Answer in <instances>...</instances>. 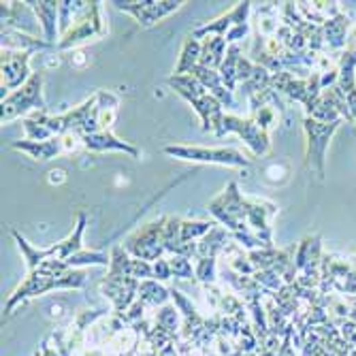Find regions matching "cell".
<instances>
[{
	"mask_svg": "<svg viewBox=\"0 0 356 356\" xmlns=\"http://www.w3.org/2000/svg\"><path fill=\"white\" fill-rule=\"evenodd\" d=\"M35 111H47L45 107V96H43V73H32V77L15 92H11L3 101V113L0 120L3 124H9L11 120L26 115Z\"/></svg>",
	"mask_w": 356,
	"mask_h": 356,
	"instance_id": "obj_7",
	"label": "cell"
},
{
	"mask_svg": "<svg viewBox=\"0 0 356 356\" xmlns=\"http://www.w3.org/2000/svg\"><path fill=\"white\" fill-rule=\"evenodd\" d=\"M209 356H218V354H209Z\"/></svg>",
	"mask_w": 356,
	"mask_h": 356,
	"instance_id": "obj_46",
	"label": "cell"
},
{
	"mask_svg": "<svg viewBox=\"0 0 356 356\" xmlns=\"http://www.w3.org/2000/svg\"><path fill=\"white\" fill-rule=\"evenodd\" d=\"M250 118H254V122L261 126L265 133H269L271 128H275L280 124V109L273 105H267V107H261L256 113H252Z\"/></svg>",
	"mask_w": 356,
	"mask_h": 356,
	"instance_id": "obj_36",
	"label": "cell"
},
{
	"mask_svg": "<svg viewBox=\"0 0 356 356\" xmlns=\"http://www.w3.org/2000/svg\"><path fill=\"white\" fill-rule=\"evenodd\" d=\"M35 356H41V352H39V350H37V352H35Z\"/></svg>",
	"mask_w": 356,
	"mask_h": 356,
	"instance_id": "obj_45",
	"label": "cell"
},
{
	"mask_svg": "<svg viewBox=\"0 0 356 356\" xmlns=\"http://www.w3.org/2000/svg\"><path fill=\"white\" fill-rule=\"evenodd\" d=\"M258 284H261L267 293H277V290H282L284 288V280H282V275L275 271V269H263V271H256L254 275H252Z\"/></svg>",
	"mask_w": 356,
	"mask_h": 356,
	"instance_id": "obj_37",
	"label": "cell"
},
{
	"mask_svg": "<svg viewBox=\"0 0 356 356\" xmlns=\"http://www.w3.org/2000/svg\"><path fill=\"white\" fill-rule=\"evenodd\" d=\"M165 154L186 160V163H201V165H220V167H237V169H248L252 165L250 158L235 147L167 145Z\"/></svg>",
	"mask_w": 356,
	"mask_h": 356,
	"instance_id": "obj_6",
	"label": "cell"
},
{
	"mask_svg": "<svg viewBox=\"0 0 356 356\" xmlns=\"http://www.w3.org/2000/svg\"><path fill=\"white\" fill-rule=\"evenodd\" d=\"M81 139H83V147L88 152H124L131 158H141L139 147L118 139L113 133H92V135L81 137Z\"/></svg>",
	"mask_w": 356,
	"mask_h": 356,
	"instance_id": "obj_19",
	"label": "cell"
},
{
	"mask_svg": "<svg viewBox=\"0 0 356 356\" xmlns=\"http://www.w3.org/2000/svg\"><path fill=\"white\" fill-rule=\"evenodd\" d=\"M28 7L41 22L43 39L56 47L60 43L58 41V35H60V3H54V0H30Z\"/></svg>",
	"mask_w": 356,
	"mask_h": 356,
	"instance_id": "obj_15",
	"label": "cell"
},
{
	"mask_svg": "<svg viewBox=\"0 0 356 356\" xmlns=\"http://www.w3.org/2000/svg\"><path fill=\"white\" fill-rule=\"evenodd\" d=\"M194 273L203 286H213L218 280V258H197Z\"/></svg>",
	"mask_w": 356,
	"mask_h": 356,
	"instance_id": "obj_34",
	"label": "cell"
},
{
	"mask_svg": "<svg viewBox=\"0 0 356 356\" xmlns=\"http://www.w3.org/2000/svg\"><path fill=\"white\" fill-rule=\"evenodd\" d=\"M39 352H41V356H62L54 346H49V337L43 339V343L39 346Z\"/></svg>",
	"mask_w": 356,
	"mask_h": 356,
	"instance_id": "obj_43",
	"label": "cell"
},
{
	"mask_svg": "<svg viewBox=\"0 0 356 356\" xmlns=\"http://www.w3.org/2000/svg\"><path fill=\"white\" fill-rule=\"evenodd\" d=\"M325 39L329 47H343L348 39V19L343 15H335L325 22Z\"/></svg>",
	"mask_w": 356,
	"mask_h": 356,
	"instance_id": "obj_30",
	"label": "cell"
},
{
	"mask_svg": "<svg viewBox=\"0 0 356 356\" xmlns=\"http://www.w3.org/2000/svg\"><path fill=\"white\" fill-rule=\"evenodd\" d=\"M218 222H207V220H184L181 222V241L192 243V241H201Z\"/></svg>",
	"mask_w": 356,
	"mask_h": 356,
	"instance_id": "obj_32",
	"label": "cell"
},
{
	"mask_svg": "<svg viewBox=\"0 0 356 356\" xmlns=\"http://www.w3.org/2000/svg\"><path fill=\"white\" fill-rule=\"evenodd\" d=\"M139 280L128 277V275H113L107 273L101 282V293L111 301L113 314H124L128 312L137 299H139Z\"/></svg>",
	"mask_w": 356,
	"mask_h": 356,
	"instance_id": "obj_11",
	"label": "cell"
},
{
	"mask_svg": "<svg viewBox=\"0 0 356 356\" xmlns=\"http://www.w3.org/2000/svg\"><path fill=\"white\" fill-rule=\"evenodd\" d=\"M145 309H147V305H145L141 299H137L131 307H128V312L118 314V316H122L126 325H131V327H133V325H137V322H141L143 318H147V316H145Z\"/></svg>",
	"mask_w": 356,
	"mask_h": 356,
	"instance_id": "obj_39",
	"label": "cell"
},
{
	"mask_svg": "<svg viewBox=\"0 0 356 356\" xmlns=\"http://www.w3.org/2000/svg\"><path fill=\"white\" fill-rule=\"evenodd\" d=\"M67 265L71 269H86V267H109L111 265V254L99 252V250H81L75 256H71Z\"/></svg>",
	"mask_w": 356,
	"mask_h": 356,
	"instance_id": "obj_29",
	"label": "cell"
},
{
	"mask_svg": "<svg viewBox=\"0 0 356 356\" xmlns=\"http://www.w3.org/2000/svg\"><path fill=\"white\" fill-rule=\"evenodd\" d=\"M0 45H3V49L24 51V54H37V51L54 47L45 39L32 37V35H28V32H24V30H11V28H3V35H0Z\"/></svg>",
	"mask_w": 356,
	"mask_h": 356,
	"instance_id": "obj_18",
	"label": "cell"
},
{
	"mask_svg": "<svg viewBox=\"0 0 356 356\" xmlns=\"http://www.w3.org/2000/svg\"><path fill=\"white\" fill-rule=\"evenodd\" d=\"M86 7L88 3H83V0H64V3H60V37L67 35Z\"/></svg>",
	"mask_w": 356,
	"mask_h": 356,
	"instance_id": "obj_31",
	"label": "cell"
},
{
	"mask_svg": "<svg viewBox=\"0 0 356 356\" xmlns=\"http://www.w3.org/2000/svg\"><path fill=\"white\" fill-rule=\"evenodd\" d=\"M209 213L216 218L218 224H222L231 235L250 231L248 226V197L239 192L237 181H231L224 188L222 194L209 203Z\"/></svg>",
	"mask_w": 356,
	"mask_h": 356,
	"instance_id": "obj_3",
	"label": "cell"
},
{
	"mask_svg": "<svg viewBox=\"0 0 356 356\" xmlns=\"http://www.w3.org/2000/svg\"><path fill=\"white\" fill-rule=\"evenodd\" d=\"M167 220H169L167 216H160V218L143 224L141 229H137L135 233L126 237V241L122 243L124 250L133 258H139V261H147V263L160 261V258L167 254V250H165Z\"/></svg>",
	"mask_w": 356,
	"mask_h": 356,
	"instance_id": "obj_4",
	"label": "cell"
},
{
	"mask_svg": "<svg viewBox=\"0 0 356 356\" xmlns=\"http://www.w3.org/2000/svg\"><path fill=\"white\" fill-rule=\"evenodd\" d=\"M86 282H88L86 269H69L62 275H49V273H43L39 269L30 271L24 277V282L13 290V295L7 301L5 312L13 314V309L19 303H24L28 299H35V297H41V295H47V293H51V290H81V288H86Z\"/></svg>",
	"mask_w": 356,
	"mask_h": 356,
	"instance_id": "obj_1",
	"label": "cell"
},
{
	"mask_svg": "<svg viewBox=\"0 0 356 356\" xmlns=\"http://www.w3.org/2000/svg\"><path fill=\"white\" fill-rule=\"evenodd\" d=\"M252 11V3L250 0H243V3H237L233 9H229L226 13H222L220 17L194 28L192 30V37L194 39H207V37H226L229 32L239 26V24H248V15Z\"/></svg>",
	"mask_w": 356,
	"mask_h": 356,
	"instance_id": "obj_12",
	"label": "cell"
},
{
	"mask_svg": "<svg viewBox=\"0 0 356 356\" xmlns=\"http://www.w3.org/2000/svg\"><path fill=\"white\" fill-rule=\"evenodd\" d=\"M32 56L35 54L3 49V54H0V71H3V88L5 90L15 92L32 77V71H30Z\"/></svg>",
	"mask_w": 356,
	"mask_h": 356,
	"instance_id": "obj_13",
	"label": "cell"
},
{
	"mask_svg": "<svg viewBox=\"0 0 356 356\" xmlns=\"http://www.w3.org/2000/svg\"><path fill=\"white\" fill-rule=\"evenodd\" d=\"M86 222H88V213H86V211H79V213H77V222H75L73 233H71L67 239H62V241H58V243H54V245L47 248L49 258H58V261H64V263H67L71 256H75L77 252L86 250V248H83Z\"/></svg>",
	"mask_w": 356,
	"mask_h": 356,
	"instance_id": "obj_17",
	"label": "cell"
},
{
	"mask_svg": "<svg viewBox=\"0 0 356 356\" xmlns=\"http://www.w3.org/2000/svg\"><path fill=\"white\" fill-rule=\"evenodd\" d=\"M241 47L239 45H229V51H226V58L220 67V77L222 83L226 86V90H231L233 94L237 92V71H239V60H241Z\"/></svg>",
	"mask_w": 356,
	"mask_h": 356,
	"instance_id": "obj_26",
	"label": "cell"
},
{
	"mask_svg": "<svg viewBox=\"0 0 356 356\" xmlns=\"http://www.w3.org/2000/svg\"><path fill=\"white\" fill-rule=\"evenodd\" d=\"M169 265H171L173 277H177V280H197V273H194V267L190 263V258L175 254V256L169 258Z\"/></svg>",
	"mask_w": 356,
	"mask_h": 356,
	"instance_id": "obj_38",
	"label": "cell"
},
{
	"mask_svg": "<svg viewBox=\"0 0 356 356\" xmlns=\"http://www.w3.org/2000/svg\"><path fill=\"white\" fill-rule=\"evenodd\" d=\"M11 147L28 154L30 158H35V160H41V163H45V160H51V158H58L62 154H67L62 137H51L47 141H26V139L24 141H13Z\"/></svg>",
	"mask_w": 356,
	"mask_h": 356,
	"instance_id": "obj_20",
	"label": "cell"
},
{
	"mask_svg": "<svg viewBox=\"0 0 356 356\" xmlns=\"http://www.w3.org/2000/svg\"><path fill=\"white\" fill-rule=\"evenodd\" d=\"M47 120H49V113L47 111H35L30 113L28 118H24L22 126H24V133H26V141H47L51 137H56L49 126H47Z\"/></svg>",
	"mask_w": 356,
	"mask_h": 356,
	"instance_id": "obj_25",
	"label": "cell"
},
{
	"mask_svg": "<svg viewBox=\"0 0 356 356\" xmlns=\"http://www.w3.org/2000/svg\"><path fill=\"white\" fill-rule=\"evenodd\" d=\"M171 290V301H173V305L179 309V314H181V318L184 320H203V316L199 314V309H197V305H194L181 290H177V288H169Z\"/></svg>",
	"mask_w": 356,
	"mask_h": 356,
	"instance_id": "obj_35",
	"label": "cell"
},
{
	"mask_svg": "<svg viewBox=\"0 0 356 356\" xmlns=\"http://www.w3.org/2000/svg\"><path fill=\"white\" fill-rule=\"evenodd\" d=\"M111 5L118 11L133 15L139 26L149 28L156 22L173 15L184 3L181 0H163V3H156V0H113Z\"/></svg>",
	"mask_w": 356,
	"mask_h": 356,
	"instance_id": "obj_9",
	"label": "cell"
},
{
	"mask_svg": "<svg viewBox=\"0 0 356 356\" xmlns=\"http://www.w3.org/2000/svg\"><path fill=\"white\" fill-rule=\"evenodd\" d=\"M229 133H235L243 139V143L252 149L254 156H267L271 152V137L269 133H265L261 126L254 122V118H241L235 113H224L220 131L216 133V137H224Z\"/></svg>",
	"mask_w": 356,
	"mask_h": 356,
	"instance_id": "obj_8",
	"label": "cell"
},
{
	"mask_svg": "<svg viewBox=\"0 0 356 356\" xmlns=\"http://www.w3.org/2000/svg\"><path fill=\"white\" fill-rule=\"evenodd\" d=\"M277 213V205L258 199V197H248V226L250 231L261 237L265 248H273V229H271V218Z\"/></svg>",
	"mask_w": 356,
	"mask_h": 356,
	"instance_id": "obj_14",
	"label": "cell"
},
{
	"mask_svg": "<svg viewBox=\"0 0 356 356\" xmlns=\"http://www.w3.org/2000/svg\"><path fill=\"white\" fill-rule=\"evenodd\" d=\"M190 75L197 77V79L205 86V90H207L209 94H213L216 99L224 105V109H229V111H235V109H237L235 94H233L231 90H226V86L222 83L220 71H216V69H207V67H203V64H199V67L194 69Z\"/></svg>",
	"mask_w": 356,
	"mask_h": 356,
	"instance_id": "obj_16",
	"label": "cell"
},
{
	"mask_svg": "<svg viewBox=\"0 0 356 356\" xmlns=\"http://www.w3.org/2000/svg\"><path fill=\"white\" fill-rule=\"evenodd\" d=\"M158 356H181V354H179V350H177V343L171 341L169 346H165L163 350L158 352Z\"/></svg>",
	"mask_w": 356,
	"mask_h": 356,
	"instance_id": "obj_44",
	"label": "cell"
},
{
	"mask_svg": "<svg viewBox=\"0 0 356 356\" xmlns=\"http://www.w3.org/2000/svg\"><path fill=\"white\" fill-rule=\"evenodd\" d=\"M107 22L103 15V3L99 0H92L88 3V7L81 11V15L75 19V24L71 26V30L64 37H60V43L56 45L60 51L73 49L77 45H83L88 41H99L103 37H107Z\"/></svg>",
	"mask_w": 356,
	"mask_h": 356,
	"instance_id": "obj_5",
	"label": "cell"
},
{
	"mask_svg": "<svg viewBox=\"0 0 356 356\" xmlns=\"http://www.w3.org/2000/svg\"><path fill=\"white\" fill-rule=\"evenodd\" d=\"M167 81L181 96V99H186L192 105V109L199 113L203 131L205 133L211 131L216 135L222 126V120H224V105L216 99L213 94H209L205 90V86L194 75H181V77L171 75Z\"/></svg>",
	"mask_w": 356,
	"mask_h": 356,
	"instance_id": "obj_2",
	"label": "cell"
},
{
	"mask_svg": "<svg viewBox=\"0 0 356 356\" xmlns=\"http://www.w3.org/2000/svg\"><path fill=\"white\" fill-rule=\"evenodd\" d=\"M233 235L226 231L222 224H216L213 229L197 243V258H218L222 250L231 243Z\"/></svg>",
	"mask_w": 356,
	"mask_h": 356,
	"instance_id": "obj_21",
	"label": "cell"
},
{
	"mask_svg": "<svg viewBox=\"0 0 356 356\" xmlns=\"http://www.w3.org/2000/svg\"><path fill=\"white\" fill-rule=\"evenodd\" d=\"M13 239L17 241V248L22 250L24 254V261H26V269L28 273L30 271H37L45 261H49V254H47V248H37V245H32L24 235H19L17 231H11Z\"/></svg>",
	"mask_w": 356,
	"mask_h": 356,
	"instance_id": "obj_27",
	"label": "cell"
},
{
	"mask_svg": "<svg viewBox=\"0 0 356 356\" xmlns=\"http://www.w3.org/2000/svg\"><path fill=\"white\" fill-rule=\"evenodd\" d=\"M105 316H107V309H103V307L79 312V314L75 316V320H73L71 329H73L75 333H79V335H86V333L90 331V327H94V322H96V320H101V318H105Z\"/></svg>",
	"mask_w": 356,
	"mask_h": 356,
	"instance_id": "obj_33",
	"label": "cell"
},
{
	"mask_svg": "<svg viewBox=\"0 0 356 356\" xmlns=\"http://www.w3.org/2000/svg\"><path fill=\"white\" fill-rule=\"evenodd\" d=\"M115 120H118V109L99 107V133H111Z\"/></svg>",
	"mask_w": 356,
	"mask_h": 356,
	"instance_id": "obj_40",
	"label": "cell"
},
{
	"mask_svg": "<svg viewBox=\"0 0 356 356\" xmlns=\"http://www.w3.org/2000/svg\"><path fill=\"white\" fill-rule=\"evenodd\" d=\"M201 64V43L199 39H194L192 35L184 41L181 45V51H179V60H177V67H175V73L177 77L181 75H190L194 69H197Z\"/></svg>",
	"mask_w": 356,
	"mask_h": 356,
	"instance_id": "obj_23",
	"label": "cell"
},
{
	"mask_svg": "<svg viewBox=\"0 0 356 356\" xmlns=\"http://www.w3.org/2000/svg\"><path fill=\"white\" fill-rule=\"evenodd\" d=\"M341 122H318L314 118H305L303 128L307 135V163L318 171V175H325V154H327V145L329 139L333 137V133L337 131V126Z\"/></svg>",
	"mask_w": 356,
	"mask_h": 356,
	"instance_id": "obj_10",
	"label": "cell"
},
{
	"mask_svg": "<svg viewBox=\"0 0 356 356\" xmlns=\"http://www.w3.org/2000/svg\"><path fill=\"white\" fill-rule=\"evenodd\" d=\"M139 299L147 305V307H165L171 301V290L165 288L158 280H145L139 284Z\"/></svg>",
	"mask_w": 356,
	"mask_h": 356,
	"instance_id": "obj_24",
	"label": "cell"
},
{
	"mask_svg": "<svg viewBox=\"0 0 356 356\" xmlns=\"http://www.w3.org/2000/svg\"><path fill=\"white\" fill-rule=\"evenodd\" d=\"M250 30H252L250 22H248V24H239V26H235L224 39H226V43H229V45H237V41H241V39H245V37L250 35Z\"/></svg>",
	"mask_w": 356,
	"mask_h": 356,
	"instance_id": "obj_42",
	"label": "cell"
},
{
	"mask_svg": "<svg viewBox=\"0 0 356 356\" xmlns=\"http://www.w3.org/2000/svg\"><path fill=\"white\" fill-rule=\"evenodd\" d=\"M226 51H229V43L222 37H207L201 41V64L207 69H216L220 71L222 62L226 58Z\"/></svg>",
	"mask_w": 356,
	"mask_h": 356,
	"instance_id": "obj_22",
	"label": "cell"
},
{
	"mask_svg": "<svg viewBox=\"0 0 356 356\" xmlns=\"http://www.w3.org/2000/svg\"><path fill=\"white\" fill-rule=\"evenodd\" d=\"M154 322H156V325H158L160 329H163V331H167V333L177 341V333L181 331L184 318H181L179 309H177L173 303H169V305H165V307L156 309Z\"/></svg>",
	"mask_w": 356,
	"mask_h": 356,
	"instance_id": "obj_28",
	"label": "cell"
},
{
	"mask_svg": "<svg viewBox=\"0 0 356 356\" xmlns=\"http://www.w3.org/2000/svg\"><path fill=\"white\" fill-rule=\"evenodd\" d=\"M152 265H154V280H158V282H169L173 277L169 258H160V261H156Z\"/></svg>",
	"mask_w": 356,
	"mask_h": 356,
	"instance_id": "obj_41",
	"label": "cell"
}]
</instances>
